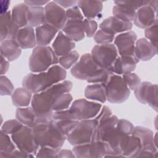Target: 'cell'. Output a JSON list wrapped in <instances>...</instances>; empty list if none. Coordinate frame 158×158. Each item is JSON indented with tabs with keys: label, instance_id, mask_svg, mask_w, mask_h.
Wrapping results in <instances>:
<instances>
[{
	"label": "cell",
	"instance_id": "obj_1",
	"mask_svg": "<svg viewBox=\"0 0 158 158\" xmlns=\"http://www.w3.org/2000/svg\"><path fill=\"white\" fill-rule=\"evenodd\" d=\"M72 82L64 80L51 87L33 95L31 107L38 114L41 123L52 120V106L55 99L61 94L69 93L72 88Z\"/></svg>",
	"mask_w": 158,
	"mask_h": 158
},
{
	"label": "cell",
	"instance_id": "obj_2",
	"mask_svg": "<svg viewBox=\"0 0 158 158\" xmlns=\"http://www.w3.org/2000/svg\"><path fill=\"white\" fill-rule=\"evenodd\" d=\"M66 77L65 69L56 64L51 66L46 72L28 73L23 78L22 84L23 87L32 94H35L64 81Z\"/></svg>",
	"mask_w": 158,
	"mask_h": 158
},
{
	"label": "cell",
	"instance_id": "obj_3",
	"mask_svg": "<svg viewBox=\"0 0 158 158\" xmlns=\"http://www.w3.org/2000/svg\"><path fill=\"white\" fill-rule=\"evenodd\" d=\"M35 140L40 147L61 149L67 136L56 127L53 120L41 123L32 128Z\"/></svg>",
	"mask_w": 158,
	"mask_h": 158
},
{
	"label": "cell",
	"instance_id": "obj_4",
	"mask_svg": "<svg viewBox=\"0 0 158 158\" xmlns=\"http://www.w3.org/2000/svg\"><path fill=\"white\" fill-rule=\"evenodd\" d=\"M59 63V58L49 46H36L29 57L28 67L32 73L46 72Z\"/></svg>",
	"mask_w": 158,
	"mask_h": 158
},
{
	"label": "cell",
	"instance_id": "obj_5",
	"mask_svg": "<svg viewBox=\"0 0 158 158\" xmlns=\"http://www.w3.org/2000/svg\"><path fill=\"white\" fill-rule=\"evenodd\" d=\"M102 84L105 87L106 99L110 103H123L130 95V89L120 75L110 73Z\"/></svg>",
	"mask_w": 158,
	"mask_h": 158
},
{
	"label": "cell",
	"instance_id": "obj_6",
	"mask_svg": "<svg viewBox=\"0 0 158 158\" xmlns=\"http://www.w3.org/2000/svg\"><path fill=\"white\" fill-rule=\"evenodd\" d=\"M101 107L102 105L99 102L81 98L74 101L69 109L72 118L80 121L94 118Z\"/></svg>",
	"mask_w": 158,
	"mask_h": 158
},
{
	"label": "cell",
	"instance_id": "obj_7",
	"mask_svg": "<svg viewBox=\"0 0 158 158\" xmlns=\"http://www.w3.org/2000/svg\"><path fill=\"white\" fill-rule=\"evenodd\" d=\"M97 125L94 118L79 121L75 128L68 135V142L73 146L91 142Z\"/></svg>",
	"mask_w": 158,
	"mask_h": 158
},
{
	"label": "cell",
	"instance_id": "obj_8",
	"mask_svg": "<svg viewBox=\"0 0 158 158\" xmlns=\"http://www.w3.org/2000/svg\"><path fill=\"white\" fill-rule=\"evenodd\" d=\"M11 139L19 150L36 156L40 146L35 140L32 128L23 125L20 130L11 135Z\"/></svg>",
	"mask_w": 158,
	"mask_h": 158
},
{
	"label": "cell",
	"instance_id": "obj_9",
	"mask_svg": "<svg viewBox=\"0 0 158 158\" xmlns=\"http://www.w3.org/2000/svg\"><path fill=\"white\" fill-rule=\"evenodd\" d=\"M91 54L98 65L109 72L118 56L115 46L112 43L95 45L91 50Z\"/></svg>",
	"mask_w": 158,
	"mask_h": 158
},
{
	"label": "cell",
	"instance_id": "obj_10",
	"mask_svg": "<svg viewBox=\"0 0 158 158\" xmlns=\"http://www.w3.org/2000/svg\"><path fill=\"white\" fill-rule=\"evenodd\" d=\"M101 69V67L93 60L91 54L85 53L72 67L70 73L73 77L78 80H87Z\"/></svg>",
	"mask_w": 158,
	"mask_h": 158
},
{
	"label": "cell",
	"instance_id": "obj_11",
	"mask_svg": "<svg viewBox=\"0 0 158 158\" xmlns=\"http://www.w3.org/2000/svg\"><path fill=\"white\" fill-rule=\"evenodd\" d=\"M157 85L149 81L141 82L134 90L136 99L143 104H148L157 112Z\"/></svg>",
	"mask_w": 158,
	"mask_h": 158
},
{
	"label": "cell",
	"instance_id": "obj_12",
	"mask_svg": "<svg viewBox=\"0 0 158 158\" xmlns=\"http://www.w3.org/2000/svg\"><path fill=\"white\" fill-rule=\"evenodd\" d=\"M46 23L54 27L59 31L65 25L67 18L65 10L54 1H49L44 7Z\"/></svg>",
	"mask_w": 158,
	"mask_h": 158
},
{
	"label": "cell",
	"instance_id": "obj_13",
	"mask_svg": "<svg viewBox=\"0 0 158 158\" xmlns=\"http://www.w3.org/2000/svg\"><path fill=\"white\" fill-rule=\"evenodd\" d=\"M137 36L133 31H128L117 35L114 38L118 54L121 56H135V46Z\"/></svg>",
	"mask_w": 158,
	"mask_h": 158
},
{
	"label": "cell",
	"instance_id": "obj_14",
	"mask_svg": "<svg viewBox=\"0 0 158 158\" xmlns=\"http://www.w3.org/2000/svg\"><path fill=\"white\" fill-rule=\"evenodd\" d=\"M133 22L137 27L146 29L157 22V13L148 4L136 11Z\"/></svg>",
	"mask_w": 158,
	"mask_h": 158
},
{
	"label": "cell",
	"instance_id": "obj_15",
	"mask_svg": "<svg viewBox=\"0 0 158 158\" xmlns=\"http://www.w3.org/2000/svg\"><path fill=\"white\" fill-rule=\"evenodd\" d=\"M99 27L100 30L115 35V34L130 31L132 28L133 23L125 22L114 16H111L104 19Z\"/></svg>",
	"mask_w": 158,
	"mask_h": 158
},
{
	"label": "cell",
	"instance_id": "obj_16",
	"mask_svg": "<svg viewBox=\"0 0 158 158\" xmlns=\"http://www.w3.org/2000/svg\"><path fill=\"white\" fill-rule=\"evenodd\" d=\"M19 28L12 19L11 12L8 11L0 16V41L14 40Z\"/></svg>",
	"mask_w": 158,
	"mask_h": 158
},
{
	"label": "cell",
	"instance_id": "obj_17",
	"mask_svg": "<svg viewBox=\"0 0 158 158\" xmlns=\"http://www.w3.org/2000/svg\"><path fill=\"white\" fill-rule=\"evenodd\" d=\"M14 40L21 49L34 48L37 45L35 30L28 25L19 29Z\"/></svg>",
	"mask_w": 158,
	"mask_h": 158
},
{
	"label": "cell",
	"instance_id": "obj_18",
	"mask_svg": "<svg viewBox=\"0 0 158 158\" xmlns=\"http://www.w3.org/2000/svg\"><path fill=\"white\" fill-rule=\"evenodd\" d=\"M157 53V48L144 38L136 40L135 46V54L139 60L148 61Z\"/></svg>",
	"mask_w": 158,
	"mask_h": 158
},
{
	"label": "cell",
	"instance_id": "obj_19",
	"mask_svg": "<svg viewBox=\"0 0 158 158\" xmlns=\"http://www.w3.org/2000/svg\"><path fill=\"white\" fill-rule=\"evenodd\" d=\"M139 62L136 56H118L111 68L110 72L118 75L132 72Z\"/></svg>",
	"mask_w": 158,
	"mask_h": 158
},
{
	"label": "cell",
	"instance_id": "obj_20",
	"mask_svg": "<svg viewBox=\"0 0 158 158\" xmlns=\"http://www.w3.org/2000/svg\"><path fill=\"white\" fill-rule=\"evenodd\" d=\"M83 20L67 19L65 25L61 31L73 41H80L85 36Z\"/></svg>",
	"mask_w": 158,
	"mask_h": 158
},
{
	"label": "cell",
	"instance_id": "obj_21",
	"mask_svg": "<svg viewBox=\"0 0 158 158\" xmlns=\"http://www.w3.org/2000/svg\"><path fill=\"white\" fill-rule=\"evenodd\" d=\"M131 135L139 138L141 143L142 150L152 152H157V146L154 140V133L150 129L141 126H136L134 127Z\"/></svg>",
	"mask_w": 158,
	"mask_h": 158
},
{
	"label": "cell",
	"instance_id": "obj_22",
	"mask_svg": "<svg viewBox=\"0 0 158 158\" xmlns=\"http://www.w3.org/2000/svg\"><path fill=\"white\" fill-rule=\"evenodd\" d=\"M77 6L81 10L86 19L94 20L102 15V2L101 1L80 0L77 1Z\"/></svg>",
	"mask_w": 158,
	"mask_h": 158
},
{
	"label": "cell",
	"instance_id": "obj_23",
	"mask_svg": "<svg viewBox=\"0 0 158 158\" xmlns=\"http://www.w3.org/2000/svg\"><path fill=\"white\" fill-rule=\"evenodd\" d=\"M75 48V42L68 38L61 30L57 34L52 44V49L57 57L69 54Z\"/></svg>",
	"mask_w": 158,
	"mask_h": 158
},
{
	"label": "cell",
	"instance_id": "obj_24",
	"mask_svg": "<svg viewBox=\"0 0 158 158\" xmlns=\"http://www.w3.org/2000/svg\"><path fill=\"white\" fill-rule=\"evenodd\" d=\"M59 30L54 27L45 23L35 28L37 46H48Z\"/></svg>",
	"mask_w": 158,
	"mask_h": 158
},
{
	"label": "cell",
	"instance_id": "obj_25",
	"mask_svg": "<svg viewBox=\"0 0 158 158\" xmlns=\"http://www.w3.org/2000/svg\"><path fill=\"white\" fill-rule=\"evenodd\" d=\"M15 117L23 125L30 128L41 123L38 114L31 107H18L16 110Z\"/></svg>",
	"mask_w": 158,
	"mask_h": 158
},
{
	"label": "cell",
	"instance_id": "obj_26",
	"mask_svg": "<svg viewBox=\"0 0 158 158\" xmlns=\"http://www.w3.org/2000/svg\"><path fill=\"white\" fill-rule=\"evenodd\" d=\"M141 150L142 145L138 137L133 135L126 136L122 151L124 157L136 158Z\"/></svg>",
	"mask_w": 158,
	"mask_h": 158
},
{
	"label": "cell",
	"instance_id": "obj_27",
	"mask_svg": "<svg viewBox=\"0 0 158 158\" xmlns=\"http://www.w3.org/2000/svg\"><path fill=\"white\" fill-rule=\"evenodd\" d=\"M1 56H2L9 62L17 59L21 55V48L14 40H8L1 42Z\"/></svg>",
	"mask_w": 158,
	"mask_h": 158
},
{
	"label": "cell",
	"instance_id": "obj_28",
	"mask_svg": "<svg viewBox=\"0 0 158 158\" xmlns=\"http://www.w3.org/2000/svg\"><path fill=\"white\" fill-rule=\"evenodd\" d=\"M86 99L101 103H104L106 99L105 87L102 83H93L88 85L85 89Z\"/></svg>",
	"mask_w": 158,
	"mask_h": 158
},
{
	"label": "cell",
	"instance_id": "obj_29",
	"mask_svg": "<svg viewBox=\"0 0 158 158\" xmlns=\"http://www.w3.org/2000/svg\"><path fill=\"white\" fill-rule=\"evenodd\" d=\"M32 96V93L22 86L14 90L11 95V99L13 105L15 107H25L31 103Z\"/></svg>",
	"mask_w": 158,
	"mask_h": 158
},
{
	"label": "cell",
	"instance_id": "obj_30",
	"mask_svg": "<svg viewBox=\"0 0 158 158\" xmlns=\"http://www.w3.org/2000/svg\"><path fill=\"white\" fill-rule=\"evenodd\" d=\"M27 19L28 25L31 27H38L46 23L44 7H29Z\"/></svg>",
	"mask_w": 158,
	"mask_h": 158
},
{
	"label": "cell",
	"instance_id": "obj_31",
	"mask_svg": "<svg viewBox=\"0 0 158 158\" xmlns=\"http://www.w3.org/2000/svg\"><path fill=\"white\" fill-rule=\"evenodd\" d=\"M29 6L25 2L16 4L11 11L12 19L15 25L19 28L28 26L27 14Z\"/></svg>",
	"mask_w": 158,
	"mask_h": 158
},
{
	"label": "cell",
	"instance_id": "obj_32",
	"mask_svg": "<svg viewBox=\"0 0 158 158\" xmlns=\"http://www.w3.org/2000/svg\"><path fill=\"white\" fill-rule=\"evenodd\" d=\"M9 135L1 130L0 133V157H7L15 149V145Z\"/></svg>",
	"mask_w": 158,
	"mask_h": 158
},
{
	"label": "cell",
	"instance_id": "obj_33",
	"mask_svg": "<svg viewBox=\"0 0 158 158\" xmlns=\"http://www.w3.org/2000/svg\"><path fill=\"white\" fill-rule=\"evenodd\" d=\"M135 13V10L120 6L115 5L112 8L113 16L125 22H132L134 20Z\"/></svg>",
	"mask_w": 158,
	"mask_h": 158
},
{
	"label": "cell",
	"instance_id": "obj_34",
	"mask_svg": "<svg viewBox=\"0 0 158 158\" xmlns=\"http://www.w3.org/2000/svg\"><path fill=\"white\" fill-rule=\"evenodd\" d=\"M73 100V97L69 93L60 94L54 101L52 106V110L59 111L69 109Z\"/></svg>",
	"mask_w": 158,
	"mask_h": 158
},
{
	"label": "cell",
	"instance_id": "obj_35",
	"mask_svg": "<svg viewBox=\"0 0 158 158\" xmlns=\"http://www.w3.org/2000/svg\"><path fill=\"white\" fill-rule=\"evenodd\" d=\"M56 127L60 130V131L65 135L67 138L68 135L73 131L78 124V120L72 119H59L52 120Z\"/></svg>",
	"mask_w": 158,
	"mask_h": 158
},
{
	"label": "cell",
	"instance_id": "obj_36",
	"mask_svg": "<svg viewBox=\"0 0 158 158\" xmlns=\"http://www.w3.org/2000/svg\"><path fill=\"white\" fill-rule=\"evenodd\" d=\"M79 54L77 51L73 50L69 54L59 57V64L65 69H69L72 67L78 61Z\"/></svg>",
	"mask_w": 158,
	"mask_h": 158
},
{
	"label": "cell",
	"instance_id": "obj_37",
	"mask_svg": "<svg viewBox=\"0 0 158 158\" xmlns=\"http://www.w3.org/2000/svg\"><path fill=\"white\" fill-rule=\"evenodd\" d=\"M91 158L103 157L107 153V146L102 141H92L90 143Z\"/></svg>",
	"mask_w": 158,
	"mask_h": 158
},
{
	"label": "cell",
	"instance_id": "obj_38",
	"mask_svg": "<svg viewBox=\"0 0 158 158\" xmlns=\"http://www.w3.org/2000/svg\"><path fill=\"white\" fill-rule=\"evenodd\" d=\"M23 125L17 118L6 121L1 126V131L7 135H13L20 130Z\"/></svg>",
	"mask_w": 158,
	"mask_h": 158
},
{
	"label": "cell",
	"instance_id": "obj_39",
	"mask_svg": "<svg viewBox=\"0 0 158 158\" xmlns=\"http://www.w3.org/2000/svg\"><path fill=\"white\" fill-rule=\"evenodd\" d=\"M90 143L74 146L72 149V151L75 157L91 158Z\"/></svg>",
	"mask_w": 158,
	"mask_h": 158
},
{
	"label": "cell",
	"instance_id": "obj_40",
	"mask_svg": "<svg viewBox=\"0 0 158 158\" xmlns=\"http://www.w3.org/2000/svg\"><path fill=\"white\" fill-rule=\"evenodd\" d=\"M93 38L98 44H111L112 42L114 41L115 35L99 29L96 31Z\"/></svg>",
	"mask_w": 158,
	"mask_h": 158
},
{
	"label": "cell",
	"instance_id": "obj_41",
	"mask_svg": "<svg viewBox=\"0 0 158 158\" xmlns=\"http://www.w3.org/2000/svg\"><path fill=\"white\" fill-rule=\"evenodd\" d=\"M149 1H115V5L127 7L136 11L140 7L148 4Z\"/></svg>",
	"mask_w": 158,
	"mask_h": 158
},
{
	"label": "cell",
	"instance_id": "obj_42",
	"mask_svg": "<svg viewBox=\"0 0 158 158\" xmlns=\"http://www.w3.org/2000/svg\"><path fill=\"white\" fill-rule=\"evenodd\" d=\"M122 78L130 90H135L141 83L140 78L135 73L130 72L123 74Z\"/></svg>",
	"mask_w": 158,
	"mask_h": 158
},
{
	"label": "cell",
	"instance_id": "obj_43",
	"mask_svg": "<svg viewBox=\"0 0 158 158\" xmlns=\"http://www.w3.org/2000/svg\"><path fill=\"white\" fill-rule=\"evenodd\" d=\"M1 95L10 96L14 91V87L11 81L5 75H1Z\"/></svg>",
	"mask_w": 158,
	"mask_h": 158
},
{
	"label": "cell",
	"instance_id": "obj_44",
	"mask_svg": "<svg viewBox=\"0 0 158 158\" xmlns=\"http://www.w3.org/2000/svg\"><path fill=\"white\" fill-rule=\"evenodd\" d=\"M83 22L85 35L88 38L93 37L98 31V23L94 20L88 19H83Z\"/></svg>",
	"mask_w": 158,
	"mask_h": 158
},
{
	"label": "cell",
	"instance_id": "obj_45",
	"mask_svg": "<svg viewBox=\"0 0 158 158\" xmlns=\"http://www.w3.org/2000/svg\"><path fill=\"white\" fill-rule=\"evenodd\" d=\"M144 36L151 44L157 46V22L145 29Z\"/></svg>",
	"mask_w": 158,
	"mask_h": 158
},
{
	"label": "cell",
	"instance_id": "obj_46",
	"mask_svg": "<svg viewBox=\"0 0 158 158\" xmlns=\"http://www.w3.org/2000/svg\"><path fill=\"white\" fill-rule=\"evenodd\" d=\"M134 127L130 121L125 119H118L116 125V128L125 135H131Z\"/></svg>",
	"mask_w": 158,
	"mask_h": 158
},
{
	"label": "cell",
	"instance_id": "obj_47",
	"mask_svg": "<svg viewBox=\"0 0 158 158\" xmlns=\"http://www.w3.org/2000/svg\"><path fill=\"white\" fill-rule=\"evenodd\" d=\"M60 149H55L50 147H40L38 150L36 157H56Z\"/></svg>",
	"mask_w": 158,
	"mask_h": 158
},
{
	"label": "cell",
	"instance_id": "obj_48",
	"mask_svg": "<svg viewBox=\"0 0 158 158\" xmlns=\"http://www.w3.org/2000/svg\"><path fill=\"white\" fill-rule=\"evenodd\" d=\"M112 115V112L110 109L107 106H104L101 107L98 115L94 118V120L96 122L97 125H99L101 122H102L103 120H104L106 118H108L109 117L111 116Z\"/></svg>",
	"mask_w": 158,
	"mask_h": 158
},
{
	"label": "cell",
	"instance_id": "obj_49",
	"mask_svg": "<svg viewBox=\"0 0 158 158\" xmlns=\"http://www.w3.org/2000/svg\"><path fill=\"white\" fill-rule=\"evenodd\" d=\"M67 19H78L83 20V15L80 11V8L77 6H73L65 10Z\"/></svg>",
	"mask_w": 158,
	"mask_h": 158
},
{
	"label": "cell",
	"instance_id": "obj_50",
	"mask_svg": "<svg viewBox=\"0 0 158 158\" xmlns=\"http://www.w3.org/2000/svg\"><path fill=\"white\" fill-rule=\"evenodd\" d=\"M56 4L59 6L62 7V8H70L72 7L77 6V1H65V0H57L54 1Z\"/></svg>",
	"mask_w": 158,
	"mask_h": 158
},
{
	"label": "cell",
	"instance_id": "obj_51",
	"mask_svg": "<svg viewBox=\"0 0 158 158\" xmlns=\"http://www.w3.org/2000/svg\"><path fill=\"white\" fill-rule=\"evenodd\" d=\"M26 4L29 7H43V5H46L49 2V1H43V0H27L24 1Z\"/></svg>",
	"mask_w": 158,
	"mask_h": 158
},
{
	"label": "cell",
	"instance_id": "obj_52",
	"mask_svg": "<svg viewBox=\"0 0 158 158\" xmlns=\"http://www.w3.org/2000/svg\"><path fill=\"white\" fill-rule=\"evenodd\" d=\"M7 157H35L32 155L28 154L22 152V151L18 149H15L13 152L9 154Z\"/></svg>",
	"mask_w": 158,
	"mask_h": 158
},
{
	"label": "cell",
	"instance_id": "obj_53",
	"mask_svg": "<svg viewBox=\"0 0 158 158\" xmlns=\"http://www.w3.org/2000/svg\"><path fill=\"white\" fill-rule=\"evenodd\" d=\"M75 156L72 151L69 149H60L57 158H75Z\"/></svg>",
	"mask_w": 158,
	"mask_h": 158
},
{
	"label": "cell",
	"instance_id": "obj_54",
	"mask_svg": "<svg viewBox=\"0 0 158 158\" xmlns=\"http://www.w3.org/2000/svg\"><path fill=\"white\" fill-rule=\"evenodd\" d=\"M9 62L2 56L1 57V75H4L9 70Z\"/></svg>",
	"mask_w": 158,
	"mask_h": 158
},
{
	"label": "cell",
	"instance_id": "obj_55",
	"mask_svg": "<svg viewBox=\"0 0 158 158\" xmlns=\"http://www.w3.org/2000/svg\"><path fill=\"white\" fill-rule=\"evenodd\" d=\"M157 152H152L149 151L141 150L136 157H156Z\"/></svg>",
	"mask_w": 158,
	"mask_h": 158
},
{
	"label": "cell",
	"instance_id": "obj_56",
	"mask_svg": "<svg viewBox=\"0 0 158 158\" xmlns=\"http://www.w3.org/2000/svg\"><path fill=\"white\" fill-rule=\"evenodd\" d=\"M4 4H3L2 2L1 3V14L6 13L8 12L7 9L9 7V5L10 4V2L9 1H4Z\"/></svg>",
	"mask_w": 158,
	"mask_h": 158
},
{
	"label": "cell",
	"instance_id": "obj_57",
	"mask_svg": "<svg viewBox=\"0 0 158 158\" xmlns=\"http://www.w3.org/2000/svg\"><path fill=\"white\" fill-rule=\"evenodd\" d=\"M149 5L153 9V10L157 13V6H158V1H149Z\"/></svg>",
	"mask_w": 158,
	"mask_h": 158
}]
</instances>
